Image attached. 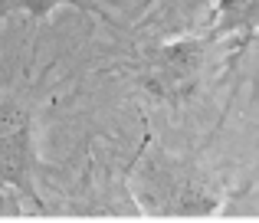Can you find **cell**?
Returning <instances> with one entry per match:
<instances>
[{
    "label": "cell",
    "instance_id": "obj_2",
    "mask_svg": "<svg viewBox=\"0 0 259 223\" xmlns=\"http://www.w3.org/2000/svg\"><path fill=\"white\" fill-rule=\"evenodd\" d=\"M63 7L92 13L95 20H105V0H0V20L7 17H30V20H46Z\"/></svg>",
    "mask_w": 259,
    "mask_h": 223
},
{
    "label": "cell",
    "instance_id": "obj_1",
    "mask_svg": "<svg viewBox=\"0 0 259 223\" xmlns=\"http://www.w3.org/2000/svg\"><path fill=\"white\" fill-rule=\"evenodd\" d=\"M95 17L63 7L46 20H0V217H46L43 128L76 79Z\"/></svg>",
    "mask_w": 259,
    "mask_h": 223
}]
</instances>
